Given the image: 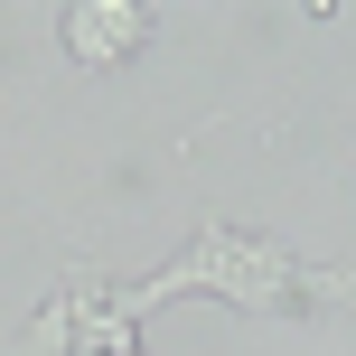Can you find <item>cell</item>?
I'll return each mask as SVG.
<instances>
[{"instance_id": "6da1fadb", "label": "cell", "mask_w": 356, "mask_h": 356, "mask_svg": "<svg viewBox=\"0 0 356 356\" xmlns=\"http://www.w3.org/2000/svg\"><path fill=\"white\" fill-rule=\"evenodd\" d=\"M188 291H216V300H234V309H253V319H272V309H300V263H291L272 234L197 225V244H188V253H169L150 282H122V291H113V309L141 328L150 309L188 300Z\"/></svg>"}, {"instance_id": "3957f363", "label": "cell", "mask_w": 356, "mask_h": 356, "mask_svg": "<svg viewBox=\"0 0 356 356\" xmlns=\"http://www.w3.org/2000/svg\"><path fill=\"white\" fill-rule=\"evenodd\" d=\"M300 300H319V309H356V263H328V272H300Z\"/></svg>"}, {"instance_id": "7a4b0ae2", "label": "cell", "mask_w": 356, "mask_h": 356, "mask_svg": "<svg viewBox=\"0 0 356 356\" xmlns=\"http://www.w3.org/2000/svg\"><path fill=\"white\" fill-rule=\"evenodd\" d=\"M150 29H160V10H141V0H75V10L56 19V38H66L75 66H122V56L150 47Z\"/></svg>"}]
</instances>
